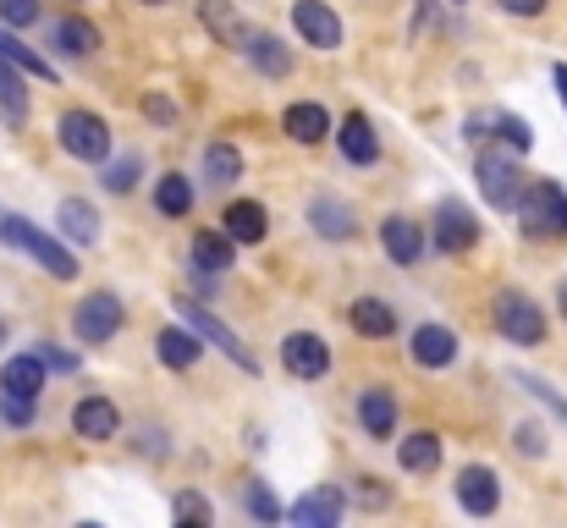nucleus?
<instances>
[{
  "mask_svg": "<svg viewBox=\"0 0 567 528\" xmlns=\"http://www.w3.org/2000/svg\"><path fill=\"white\" fill-rule=\"evenodd\" d=\"M0 242H6V248H22V253H33V259H39V265H44L55 281H72V276L83 270L72 248H61L55 237H44V231H39L33 220H22V215H0Z\"/></svg>",
  "mask_w": 567,
  "mask_h": 528,
  "instance_id": "obj_1",
  "label": "nucleus"
},
{
  "mask_svg": "<svg viewBox=\"0 0 567 528\" xmlns=\"http://www.w3.org/2000/svg\"><path fill=\"white\" fill-rule=\"evenodd\" d=\"M55 138H61V149H66L72 161H89V166H105V161H111V127H105V116H94V111H66V116L55 122Z\"/></svg>",
  "mask_w": 567,
  "mask_h": 528,
  "instance_id": "obj_2",
  "label": "nucleus"
},
{
  "mask_svg": "<svg viewBox=\"0 0 567 528\" xmlns=\"http://www.w3.org/2000/svg\"><path fill=\"white\" fill-rule=\"evenodd\" d=\"M518 220L524 237H563L567 231V193L557 182H529L518 198Z\"/></svg>",
  "mask_w": 567,
  "mask_h": 528,
  "instance_id": "obj_3",
  "label": "nucleus"
},
{
  "mask_svg": "<svg viewBox=\"0 0 567 528\" xmlns=\"http://www.w3.org/2000/svg\"><path fill=\"white\" fill-rule=\"evenodd\" d=\"M496 331L507 342H518V348H540L546 342V314H540V303L529 292L507 287V292H496Z\"/></svg>",
  "mask_w": 567,
  "mask_h": 528,
  "instance_id": "obj_4",
  "label": "nucleus"
},
{
  "mask_svg": "<svg viewBox=\"0 0 567 528\" xmlns=\"http://www.w3.org/2000/svg\"><path fill=\"white\" fill-rule=\"evenodd\" d=\"M72 331H78V342H89V348L111 342V337L122 331V298H116V292H89V298L78 303V314H72Z\"/></svg>",
  "mask_w": 567,
  "mask_h": 528,
  "instance_id": "obj_5",
  "label": "nucleus"
},
{
  "mask_svg": "<svg viewBox=\"0 0 567 528\" xmlns=\"http://www.w3.org/2000/svg\"><path fill=\"white\" fill-rule=\"evenodd\" d=\"M474 176H480V193L496 204V209H518V198H524V172L507 161V155H480V166H474Z\"/></svg>",
  "mask_w": 567,
  "mask_h": 528,
  "instance_id": "obj_6",
  "label": "nucleus"
},
{
  "mask_svg": "<svg viewBox=\"0 0 567 528\" xmlns=\"http://www.w3.org/2000/svg\"><path fill=\"white\" fill-rule=\"evenodd\" d=\"M474 242H480L474 209L457 204V198H441V204H435V248H441V253H468Z\"/></svg>",
  "mask_w": 567,
  "mask_h": 528,
  "instance_id": "obj_7",
  "label": "nucleus"
},
{
  "mask_svg": "<svg viewBox=\"0 0 567 528\" xmlns=\"http://www.w3.org/2000/svg\"><path fill=\"white\" fill-rule=\"evenodd\" d=\"M452 490H457V501H463L468 518H491V513L502 507V479H496V468H485V463H468Z\"/></svg>",
  "mask_w": 567,
  "mask_h": 528,
  "instance_id": "obj_8",
  "label": "nucleus"
},
{
  "mask_svg": "<svg viewBox=\"0 0 567 528\" xmlns=\"http://www.w3.org/2000/svg\"><path fill=\"white\" fill-rule=\"evenodd\" d=\"M281 363H287V374H298V380H320V374H331V348H326V337H315V331H292V337L281 342Z\"/></svg>",
  "mask_w": 567,
  "mask_h": 528,
  "instance_id": "obj_9",
  "label": "nucleus"
},
{
  "mask_svg": "<svg viewBox=\"0 0 567 528\" xmlns=\"http://www.w3.org/2000/svg\"><path fill=\"white\" fill-rule=\"evenodd\" d=\"M177 314H183V325H193V331H198L204 342H215L220 352H231V358H237V363H243L248 374H259L254 352L243 348V342H237V337H231V331H226V325H220V320H215V314H209L204 303H188V298H183V303H177Z\"/></svg>",
  "mask_w": 567,
  "mask_h": 528,
  "instance_id": "obj_10",
  "label": "nucleus"
},
{
  "mask_svg": "<svg viewBox=\"0 0 567 528\" xmlns=\"http://www.w3.org/2000/svg\"><path fill=\"white\" fill-rule=\"evenodd\" d=\"M292 22H298V33H303L315 50H337V44H342V17H337L326 0H292Z\"/></svg>",
  "mask_w": 567,
  "mask_h": 528,
  "instance_id": "obj_11",
  "label": "nucleus"
},
{
  "mask_svg": "<svg viewBox=\"0 0 567 528\" xmlns=\"http://www.w3.org/2000/svg\"><path fill=\"white\" fill-rule=\"evenodd\" d=\"M337 144H342V155H348V166H375V161H380L375 122H370L364 111H353V116H342V127H337Z\"/></svg>",
  "mask_w": 567,
  "mask_h": 528,
  "instance_id": "obj_12",
  "label": "nucleus"
},
{
  "mask_svg": "<svg viewBox=\"0 0 567 528\" xmlns=\"http://www.w3.org/2000/svg\"><path fill=\"white\" fill-rule=\"evenodd\" d=\"M380 242H385L391 265H419V259H424V231H419V220H408V215H385V220H380Z\"/></svg>",
  "mask_w": 567,
  "mask_h": 528,
  "instance_id": "obj_13",
  "label": "nucleus"
},
{
  "mask_svg": "<svg viewBox=\"0 0 567 528\" xmlns=\"http://www.w3.org/2000/svg\"><path fill=\"white\" fill-rule=\"evenodd\" d=\"M72 429H78L83 441H111V435L122 429V413H116L111 396H83V402L72 407Z\"/></svg>",
  "mask_w": 567,
  "mask_h": 528,
  "instance_id": "obj_14",
  "label": "nucleus"
},
{
  "mask_svg": "<svg viewBox=\"0 0 567 528\" xmlns=\"http://www.w3.org/2000/svg\"><path fill=\"white\" fill-rule=\"evenodd\" d=\"M281 127L292 144H320V138H331V111L320 100H298V105H287Z\"/></svg>",
  "mask_w": 567,
  "mask_h": 528,
  "instance_id": "obj_15",
  "label": "nucleus"
},
{
  "mask_svg": "<svg viewBox=\"0 0 567 528\" xmlns=\"http://www.w3.org/2000/svg\"><path fill=\"white\" fill-rule=\"evenodd\" d=\"M408 352H413V363L419 369H446V363H457V337L446 331V325H419L413 331V342H408Z\"/></svg>",
  "mask_w": 567,
  "mask_h": 528,
  "instance_id": "obj_16",
  "label": "nucleus"
},
{
  "mask_svg": "<svg viewBox=\"0 0 567 528\" xmlns=\"http://www.w3.org/2000/svg\"><path fill=\"white\" fill-rule=\"evenodd\" d=\"M309 226L320 231V237H331V242H348L359 226H353V204L348 198H331V193H320L315 204H309Z\"/></svg>",
  "mask_w": 567,
  "mask_h": 528,
  "instance_id": "obj_17",
  "label": "nucleus"
},
{
  "mask_svg": "<svg viewBox=\"0 0 567 528\" xmlns=\"http://www.w3.org/2000/svg\"><path fill=\"white\" fill-rule=\"evenodd\" d=\"M359 424H364L370 441H391V435H396V396H391L385 385H370V391L359 396Z\"/></svg>",
  "mask_w": 567,
  "mask_h": 528,
  "instance_id": "obj_18",
  "label": "nucleus"
},
{
  "mask_svg": "<svg viewBox=\"0 0 567 528\" xmlns=\"http://www.w3.org/2000/svg\"><path fill=\"white\" fill-rule=\"evenodd\" d=\"M55 226H61L78 248H94V242H100V215H94L89 198H61V204H55Z\"/></svg>",
  "mask_w": 567,
  "mask_h": 528,
  "instance_id": "obj_19",
  "label": "nucleus"
},
{
  "mask_svg": "<svg viewBox=\"0 0 567 528\" xmlns=\"http://www.w3.org/2000/svg\"><path fill=\"white\" fill-rule=\"evenodd\" d=\"M298 528H337L342 524V496L331 490V485H320V490H309L292 513H287Z\"/></svg>",
  "mask_w": 567,
  "mask_h": 528,
  "instance_id": "obj_20",
  "label": "nucleus"
},
{
  "mask_svg": "<svg viewBox=\"0 0 567 528\" xmlns=\"http://www.w3.org/2000/svg\"><path fill=\"white\" fill-rule=\"evenodd\" d=\"M198 17H204V28H209L220 44H237V50H243V44L254 39V33L243 28V11H237L231 0H198Z\"/></svg>",
  "mask_w": 567,
  "mask_h": 528,
  "instance_id": "obj_21",
  "label": "nucleus"
},
{
  "mask_svg": "<svg viewBox=\"0 0 567 528\" xmlns=\"http://www.w3.org/2000/svg\"><path fill=\"white\" fill-rule=\"evenodd\" d=\"M193 265L198 270H231L237 265V237L231 231H193Z\"/></svg>",
  "mask_w": 567,
  "mask_h": 528,
  "instance_id": "obj_22",
  "label": "nucleus"
},
{
  "mask_svg": "<svg viewBox=\"0 0 567 528\" xmlns=\"http://www.w3.org/2000/svg\"><path fill=\"white\" fill-rule=\"evenodd\" d=\"M44 358L39 352H17L6 369H0V391H17V396H39L44 391Z\"/></svg>",
  "mask_w": 567,
  "mask_h": 528,
  "instance_id": "obj_23",
  "label": "nucleus"
},
{
  "mask_svg": "<svg viewBox=\"0 0 567 528\" xmlns=\"http://www.w3.org/2000/svg\"><path fill=\"white\" fill-rule=\"evenodd\" d=\"M396 463H402V474H435L441 468V435H430V429H413L402 446H396Z\"/></svg>",
  "mask_w": 567,
  "mask_h": 528,
  "instance_id": "obj_24",
  "label": "nucleus"
},
{
  "mask_svg": "<svg viewBox=\"0 0 567 528\" xmlns=\"http://www.w3.org/2000/svg\"><path fill=\"white\" fill-rule=\"evenodd\" d=\"M198 342H204V337H198L193 325H166V331L155 337V352H161V363H166V369H193V363H198V352H204Z\"/></svg>",
  "mask_w": 567,
  "mask_h": 528,
  "instance_id": "obj_25",
  "label": "nucleus"
},
{
  "mask_svg": "<svg viewBox=\"0 0 567 528\" xmlns=\"http://www.w3.org/2000/svg\"><path fill=\"white\" fill-rule=\"evenodd\" d=\"M226 231L237 237V242H265V231H270V215H265V204H254V198H237V204H226Z\"/></svg>",
  "mask_w": 567,
  "mask_h": 528,
  "instance_id": "obj_26",
  "label": "nucleus"
},
{
  "mask_svg": "<svg viewBox=\"0 0 567 528\" xmlns=\"http://www.w3.org/2000/svg\"><path fill=\"white\" fill-rule=\"evenodd\" d=\"M243 55H248L265 77H287V72H292V50H287L276 33H254V39L243 44Z\"/></svg>",
  "mask_w": 567,
  "mask_h": 528,
  "instance_id": "obj_27",
  "label": "nucleus"
},
{
  "mask_svg": "<svg viewBox=\"0 0 567 528\" xmlns=\"http://www.w3.org/2000/svg\"><path fill=\"white\" fill-rule=\"evenodd\" d=\"M348 320H353V331L370 337V342H385V337L396 331V314H391V303H380V298H359V303L348 309Z\"/></svg>",
  "mask_w": 567,
  "mask_h": 528,
  "instance_id": "obj_28",
  "label": "nucleus"
},
{
  "mask_svg": "<svg viewBox=\"0 0 567 528\" xmlns=\"http://www.w3.org/2000/svg\"><path fill=\"white\" fill-rule=\"evenodd\" d=\"M50 44L61 50V55H94V44H100V28L94 22H83V17H61L55 22V33H50Z\"/></svg>",
  "mask_w": 567,
  "mask_h": 528,
  "instance_id": "obj_29",
  "label": "nucleus"
},
{
  "mask_svg": "<svg viewBox=\"0 0 567 528\" xmlns=\"http://www.w3.org/2000/svg\"><path fill=\"white\" fill-rule=\"evenodd\" d=\"M155 209L172 215V220H188L193 215V182L183 172H166L155 182Z\"/></svg>",
  "mask_w": 567,
  "mask_h": 528,
  "instance_id": "obj_30",
  "label": "nucleus"
},
{
  "mask_svg": "<svg viewBox=\"0 0 567 528\" xmlns=\"http://www.w3.org/2000/svg\"><path fill=\"white\" fill-rule=\"evenodd\" d=\"M0 55H6L11 66H22L28 77H55V66H50L44 55H33V50H28V44H22V39L6 28V22H0Z\"/></svg>",
  "mask_w": 567,
  "mask_h": 528,
  "instance_id": "obj_31",
  "label": "nucleus"
},
{
  "mask_svg": "<svg viewBox=\"0 0 567 528\" xmlns=\"http://www.w3.org/2000/svg\"><path fill=\"white\" fill-rule=\"evenodd\" d=\"M0 111H6L11 122H22V116H28V89H22V66H11L6 55H0Z\"/></svg>",
  "mask_w": 567,
  "mask_h": 528,
  "instance_id": "obj_32",
  "label": "nucleus"
},
{
  "mask_svg": "<svg viewBox=\"0 0 567 528\" xmlns=\"http://www.w3.org/2000/svg\"><path fill=\"white\" fill-rule=\"evenodd\" d=\"M204 176H209V182H237V176H243V155H237L231 144H209V149H204Z\"/></svg>",
  "mask_w": 567,
  "mask_h": 528,
  "instance_id": "obj_33",
  "label": "nucleus"
},
{
  "mask_svg": "<svg viewBox=\"0 0 567 528\" xmlns=\"http://www.w3.org/2000/svg\"><path fill=\"white\" fill-rule=\"evenodd\" d=\"M243 501H248V513H254L259 524H281V518H287V507H281V496H276L270 485H259V479H254V485L243 490Z\"/></svg>",
  "mask_w": 567,
  "mask_h": 528,
  "instance_id": "obj_34",
  "label": "nucleus"
},
{
  "mask_svg": "<svg viewBox=\"0 0 567 528\" xmlns=\"http://www.w3.org/2000/svg\"><path fill=\"white\" fill-rule=\"evenodd\" d=\"M513 380H518V385H524L529 396H540V402H546V407H551V413H557V418L567 424V396L557 391V385H546V380H540V374H529V369H518Z\"/></svg>",
  "mask_w": 567,
  "mask_h": 528,
  "instance_id": "obj_35",
  "label": "nucleus"
},
{
  "mask_svg": "<svg viewBox=\"0 0 567 528\" xmlns=\"http://www.w3.org/2000/svg\"><path fill=\"white\" fill-rule=\"evenodd\" d=\"M172 513H177V524H198V528H209L215 524V507L198 496V490H183L177 501H172Z\"/></svg>",
  "mask_w": 567,
  "mask_h": 528,
  "instance_id": "obj_36",
  "label": "nucleus"
},
{
  "mask_svg": "<svg viewBox=\"0 0 567 528\" xmlns=\"http://www.w3.org/2000/svg\"><path fill=\"white\" fill-rule=\"evenodd\" d=\"M138 172H144V155H122V161L105 166V187H111V193H133Z\"/></svg>",
  "mask_w": 567,
  "mask_h": 528,
  "instance_id": "obj_37",
  "label": "nucleus"
},
{
  "mask_svg": "<svg viewBox=\"0 0 567 528\" xmlns=\"http://www.w3.org/2000/svg\"><path fill=\"white\" fill-rule=\"evenodd\" d=\"M496 138H502L513 155H524V149L535 144V133H529V122H524V116H496Z\"/></svg>",
  "mask_w": 567,
  "mask_h": 528,
  "instance_id": "obj_38",
  "label": "nucleus"
},
{
  "mask_svg": "<svg viewBox=\"0 0 567 528\" xmlns=\"http://www.w3.org/2000/svg\"><path fill=\"white\" fill-rule=\"evenodd\" d=\"M0 418H6V424H17V429H28V424H33V396L0 391Z\"/></svg>",
  "mask_w": 567,
  "mask_h": 528,
  "instance_id": "obj_39",
  "label": "nucleus"
},
{
  "mask_svg": "<svg viewBox=\"0 0 567 528\" xmlns=\"http://www.w3.org/2000/svg\"><path fill=\"white\" fill-rule=\"evenodd\" d=\"M39 17V0H0V22L6 28H28Z\"/></svg>",
  "mask_w": 567,
  "mask_h": 528,
  "instance_id": "obj_40",
  "label": "nucleus"
},
{
  "mask_svg": "<svg viewBox=\"0 0 567 528\" xmlns=\"http://www.w3.org/2000/svg\"><path fill=\"white\" fill-rule=\"evenodd\" d=\"M513 441H518V452H524V457H546V429H540V424H518V435H513Z\"/></svg>",
  "mask_w": 567,
  "mask_h": 528,
  "instance_id": "obj_41",
  "label": "nucleus"
},
{
  "mask_svg": "<svg viewBox=\"0 0 567 528\" xmlns=\"http://www.w3.org/2000/svg\"><path fill=\"white\" fill-rule=\"evenodd\" d=\"M359 507H370V513L391 507V490H385L380 479H359Z\"/></svg>",
  "mask_w": 567,
  "mask_h": 528,
  "instance_id": "obj_42",
  "label": "nucleus"
},
{
  "mask_svg": "<svg viewBox=\"0 0 567 528\" xmlns=\"http://www.w3.org/2000/svg\"><path fill=\"white\" fill-rule=\"evenodd\" d=\"M144 116L161 122V127H172V122H177V105H172L166 94H150V100H144Z\"/></svg>",
  "mask_w": 567,
  "mask_h": 528,
  "instance_id": "obj_43",
  "label": "nucleus"
},
{
  "mask_svg": "<svg viewBox=\"0 0 567 528\" xmlns=\"http://www.w3.org/2000/svg\"><path fill=\"white\" fill-rule=\"evenodd\" d=\"M39 352V358H44V363H50V369H55V374H72V369H78V363H83V358H78V352H66V348H33Z\"/></svg>",
  "mask_w": 567,
  "mask_h": 528,
  "instance_id": "obj_44",
  "label": "nucleus"
},
{
  "mask_svg": "<svg viewBox=\"0 0 567 528\" xmlns=\"http://www.w3.org/2000/svg\"><path fill=\"white\" fill-rule=\"evenodd\" d=\"M496 6H502V11H513V17H540L551 0H496Z\"/></svg>",
  "mask_w": 567,
  "mask_h": 528,
  "instance_id": "obj_45",
  "label": "nucleus"
},
{
  "mask_svg": "<svg viewBox=\"0 0 567 528\" xmlns=\"http://www.w3.org/2000/svg\"><path fill=\"white\" fill-rule=\"evenodd\" d=\"M551 83H557V94H563V111H567V61H557V72H551Z\"/></svg>",
  "mask_w": 567,
  "mask_h": 528,
  "instance_id": "obj_46",
  "label": "nucleus"
},
{
  "mask_svg": "<svg viewBox=\"0 0 567 528\" xmlns=\"http://www.w3.org/2000/svg\"><path fill=\"white\" fill-rule=\"evenodd\" d=\"M557 303H563V314H567V281H563V292H557Z\"/></svg>",
  "mask_w": 567,
  "mask_h": 528,
  "instance_id": "obj_47",
  "label": "nucleus"
},
{
  "mask_svg": "<svg viewBox=\"0 0 567 528\" xmlns=\"http://www.w3.org/2000/svg\"><path fill=\"white\" fill-rule=\"evenodd\" d=\"M0 342H6V320H0Z\"/></svg>",
  "mask_w": 567,
  "mask_h": 528,
  "instance_id": "obj_48",
  "label": "nucleus"
},
{
  "mask_svg": "<svg viewBox=\"0 0 567 528\" xmlns=\"http://www.w3.org/2000/svg\"><path fill=\"white\" fill-rule=\"evenodd\" d=\"M150 6H161V0H150Z\"/></svg>",
  "mask_w": 567,
  "mask_h": 528,
  "instance_id": "obj_49",
  "label": "nucleus"
},
{
  "mask_svg": "<svg viewBox=\"0 0 567 528\" xmlns=\"http://www.w3.org/2000/svg\"><path fill=\"white\" fill-rule=\"evenodd\" d=\"M452 6H463V0H452Z\"/></svg>",
  "mask_w": 567,
  "mask_h": 528,
  "instance_id": "obj_50",
  "label": "nucleus"
}]
</instances>
